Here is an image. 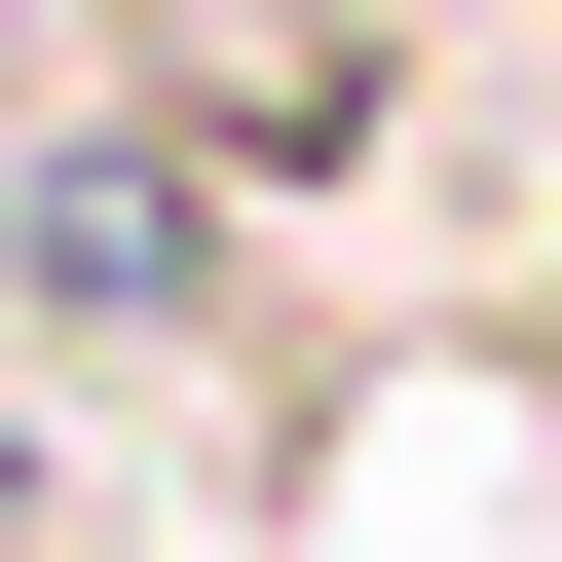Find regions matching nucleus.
Here are the masks:
<instances>
[{"label":"nucleus","mask_w":562,"mask_h":562,"mask_svg":"<svg viewBox=\"0 0 562 562\" xmlns=\"http://www.w3.org/2000/svg\"><path fill=\"white\" fill-rule=\"evenodd\" d=\"M0 338L38 375H262V225L113 113H0Z\"/></svg>","instance_id":"obj_2"},{"label":"nucleus","mask_w":562,"mask_h":562,"mask_svg":"<svg viewBox=\"0 0 562 562\" xmlns=\"http://www.w3.org/2000/svg\"><path fill=\"white\" fill-rule=\"evenodd\" d=\"M38 113L188 150L225 225H375V188L450 150V0H76V38H38Z\"/></svg>","instance_id":"obj_1"},{"label":"nucleus","mask_w":562,"mask_h":562,"mask_svg":"<svg viewBox=\"0 0 562 562\" xmlns=\"http://www.w3.org/2000/svg\"><path fill=\"white\" fill-rule=\"evenodd\" d=\"M525 301H562V188H525Z\"/></svg>","instance_id":"obj_3"}]
</instances>
